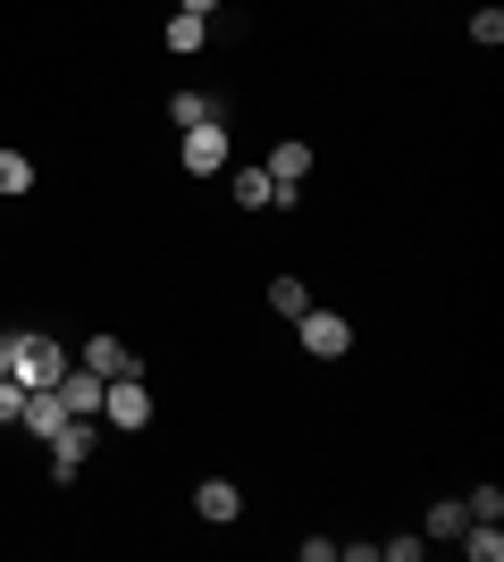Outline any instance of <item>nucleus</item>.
<instances>
[{
    "mask_svg": "<svg viewBox=\"0 0 504 562\" xmlns=\"http://www.w3.org/2000/svg\"><path fill=\"white\" fill-rule=\"evenodd\" d=\"M85 370H101V378L135 370V352H126V336H85Z\"/></svg>",
    "mask_w": 504,
    "mask_h": 562,
    "instance_id": "nucleus-11",
    "label": "nucleus"
},
{
    "mask_svg": "<svg viewBox=\"0 0 504 562\" xmlns=\"http://www.w3.org/2000/svg\"><path fill=\"white\" fill-rule=\"evenodd\" d=\"M101 386H110V378H101V370H85V361H68V370H59V386H51V395L68 403L76 420H101Z\"/></svg>",
    "mask_w": 504,
    "mask_h": 562,
    "instance_id": "nucleus-6",
    "label": "nucleus"
},
{
    "mask_svg": "<svg viewBox=\"0 0 504 562\" xmlns=\"http://www.w3.org/2000/svg\"><path fill=\"white\" fill-rule=\"evenodd\" d=\"M0 378H9V336H0Z\"/></svg>",
    "mask_w": 504,
    "mask_h": 562,
    "instance_id": "nucleus-23",
    "label": "nucleus"
},
{
    "mask_svg": "<svg viewBox=\"0 0 504 562\" xmlns=\"http://www.w3.org/2000/svg\"><path fill=\"white\" fill-rule=\"evenodd\" d=\"M421 546H429V538H379V554L387 562H421Z\"/></svg>",
    "mask_w": 504,
    "mask_h": 562,
    "instance_id": "nucleus-21",
    "label": "nucleus"
},
{
    "mask_svg": "<svg viewBox=\"0 0 504 562\" xmlns=\"http://www.w3.org/2000/svg\"><path fill=\"white\" fill-rule=\"evenodd\" d=\"M269 177H278V193H303V177H312V168H320V151H312V143H303V135H278V151H269Z\"/></svg>",
    "mask_w": 504,
    "mask_h": 562,
    "instance_id": "nucleus-7",
    "label": "nucleus"
},
{
    "mask_svg": "<svg viewBox=\"0 0 504 562\" xmlns=\"http://www.w3.org/2000/svg\"><path fill=\"white\" fill-rule=\"evenodd\" d=\"M177 160H186V177H219V168H227V151H236V143H227V117H202V126H177Z\"/></svg>",
    "mask_w": 504,
    "mask_h": 562,
    "instance_id": "nucleus-2",
    "label": "nucleus"
},
{
    "mask_svg": "<svg viewBox=\"0 0 504 562\" xmlns=\"http://www.w3.org/2000/svg\"><path fill=\"white\" fill-rule=\"evenodd\" d=\"M18 412H25V386H18V378H0V428H18Z\"/></svg>",
    "mask_w": 504,
    "mask_h": 562,
    "instance_id": "nucleus-20",
    "label": "nucleus"
},
{
    "mask_svg": "<svg viewBox=\"0 0 504 562\" xmlns=\"http://www.w3.org/2000/svg\"><path fill=\"white\" fill-rule=\"evenodd\" d=\"M193 513L211 520V529H227V520H244V487L236 479H202V487H193Z\"/></svg>",
    "mask_w": 504,
    "mask_h": 562,
    "instance_id": "nucleus-9",
    "label": "nucleus"
},
{
    "mask_svg": "<svg viewBox=\"0 0 504 562\" xmlns=\"http://www.w3.org/2000/svg\"><path fill=\"white\" fill-rule=\"evenodd\" d=\"M202 117H227L202 85H186V93H168V126H202Z\"/></svg>",
    "mask_w": 504,
    "mask_h": 562,
    "instance_id": "nucleus-13",
    "label": "nucleus"
},
{
    "mask_svg": "<svg viewBox=\"0 0 504 562\" xmlns=\"http://www.w3.org/2000/svg\"><path fill=\"white\" fill-rule=\"evenodd\" d=\"M59 370H68L59 336H9V378L18 386H59Z\"/></svg>",
    "mask_w": 504,
    "mask_h": 562,
    "instance_id": "nucleus-1",
    "label": "nucleus"
},
{
    "mask_svg": "<svg viewBox=\"0 0 504 562\" xmlns=\"http://www.w3.org/2000/svg\"><path fill=\"white\" fill-rule=\"evenodd\" d=\"M59 420H68V403L51 395V386H25V412H18V428H25V437H51Z\"/></svg>",
    "mask_w": 504,
    "mask_h": 562,
    "instance_id": "nucleus-10",
    "label": "nucleus"
},
{
    "mask_svg": "<svg viewBox=\"0 0 504 562\" xmlns=\"http://www.w3.org/2000/svg\"><path fill=\"white\" fill-rule=\"evenodd\" d=\"M227 193H236V211H287L294 193H278V177H269V168H236V177H227Z\"/></svg>",
    "mask_w": 504,
    "mask_h": 562,
    "instance_id": "nucleus-8",
    "label": "nucleus"
},
{
    "mask_svg": "<svg viewBox=\"0 0 504 562\" xmlns=\"http://www.w3.org/2000/svg\"><path fill=\"white\" fill-rule=\"evenodd\" d=\"M462 513H471V520H504V487H471V495H462Z\"/></svg>",
    "mask_w": 504,
    "mask_h": 562,
    "instance_id": "nucleus-19",
    "label": "nucleus"
},
{
    "mask_svg": "<svg viewBox=\"0 0 504 562\" xmlns=\"http://www.w3.org/2000/svg\"><path fill=\"white\" fill-rule=\"evenodd\" d=\"M294 336H303V352H320V361H345V352H354V319H345V311H303V319H294Z\"/></svg>",
    "mask_w": 504,
    "mask_h": 562,
    "instance_id": "nucleus-5",
    "label": "nucleus"
},
{
    "mask_svg": "<svg viewBox=\"0 0 504 562\" xmlns=\"http://www.w3.org/2000/svg\"><path fill=\"white\" fill-rule=\"evenodd\" d=\"M101 420L126 428V437H135V428H152V386H144L135 370H119L110 386H101Z\"/></svg>",
    "mask_w": 504,
    "mask_h": 562,
    "instance_id": "nucleus-3",
    "label": "nucleus"
},
{
    "mask_svg": "<svg viewBox=\"0 0 504 562\" xmlns=\"http://www.w3.org/2000/svg\"><path fill=\"white\" fill-rule=\"evenodd\" d=\"M160 43H168V50H177V59H193V50L211 43V18H186V9H177V18H168V25H160Z\"/></svg>",
    "mask_w": 504,
    "mask_h": 562,
    "instance_id": "nucleus-12",
    "label": "nucleus"
},
{
    "mask_svg": "<svg viewBox=\"0 0 504 562\" xmlns=\"http://www.w3.org/2000/svg\"><path fill=\"white\" fill-rule=\"evenodd\" d=\"M269 311H278V319L294 328V319L312 311V285H303V278H269Z\"/></svg>",
    "mask_w": 504,
    "mask_h": 562,
    "instance_id": "nucleus-14",
    "label": "nucleus"
},
{
    "mask_svg": "<svg viewBox=\"0 0 504 562\" xmlns=\"http://www.w3.org/2000/svg\"><path fill=\"white\" fill-rule=\"evenodd\" d=\"M0 193H9V202L34 193V160H25V151H0Z\"/></svg>",
    "mask_w": 504,
    "mask_h": 562,
    "instance_id": "nucleus-16",
    "label": "nucleus"
},
{
    "mask_svg": "<svg viewBox=\"0 0 504 562\" xmlns=\"http://www.w3.org/2000/svg\"><path fill=\"white\" fill-rule=\"evenodd\" d=\"M462 554H471V562H504V529H496V520H471V529H462Z\"/></svg>",
    "mask_w": 504,
    "mask_h": 562,
    "instance_id": "nucleus-15",
    "label": "nucleus"
},
{
    "mask_svg": "<svg viewBox=\"0 0 504 562\" xmlns=\"http://www.w3.org/2000/svg\"><path fill=\"white\" fill-rule=\"evenodd\" d=\"M177 9H186V18H219V0H177Z\"/></svg>",
    "mask_w": 504,
    "mask_h": 562,
    "instance_id": "nucleus-22",
    "label": "nucleus"
},
{
    "mask_svg": "<svg viewBox=\"0 0 504 562\" xmlns=\"http://www.w3.org/2000/svg\"><path fill=\"white\" fill-rule=\"evenodd\" d=\"M43 446H51V479L68 487V479H85V462H93V420H76V412H68V420L51 428Z\"/></svg>",
    "mask_w": 504,
    "mask_h": 562,
    "instance_id": "nucleus-4",
    "label": "nucleus"
},
{
    "mask_svg": "<svg viewBox=\"0 0 504 562\" xmlns=\"http://www.w3.org/2000/svg\"><path fill=\"white\" fill-rule=\"evenodd\" d=\"M462 529H471V513H462V495L429 504V538H462Z\"/></svg>",
    "mask_w": 504,
    "mask_h": 562,
    "instance_id": "nucleus-17",
    "label": "nucleus"
},
{
    "mask_svg": "<svg viewBox=\"0 0 504 562\" xmlns=\"http://www.w3.org/2000/svg\"><path fill=\"white\" fill-rule=\"evenodd\" d=\"M471 43H480V50L504 43V9H471Z\"/></svg>",
    "mask_w": 504,
    "mask_h": 562,
    "instance_id": "nucleus-18",
    "label": "nucleus"
}]
</instances>
